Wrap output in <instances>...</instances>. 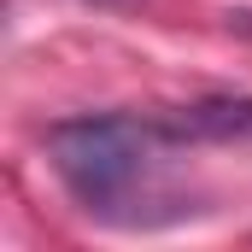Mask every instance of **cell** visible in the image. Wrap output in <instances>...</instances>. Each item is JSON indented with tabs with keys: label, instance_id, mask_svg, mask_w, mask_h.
I'll list each match as a JSON object with an SVG mask.
<instances>
[{
	"label": "cell",
	"instance_id": "cell-1",
	"mask_svg": "<svg viewBox=\"0 0 252 252\" xmlns=\"http://www.w3.org/2000/svg\"><path fill=\"white\" fill-rule=\"evenodd\" d=\"M182 147L164 118H135V112H76L47 129V164L76 199V211L100 223H158L147 211L158 153Z\"/></svg>",
	"mask_w": 252,
	"mask_h": 252
},
{
	"label": "cell",
	"instance_id": "cell-2",
	"mask_svg": "<svg viewBox=\"0 0 252 252\" xmlns=\"http://www.w3.org/2000/svg\"><path fill=\"white\" fill-rule=\"evenodd\" d=\"M164 124L176 141H252V94H205L176 106Z\"/></svg>",
	"mask_w": 252,
	"mask_h": 252
},
{
	"label": "cell",
	"instance_id": "cell-3",
	"mask_svg": "<svg viewBox=\"0 0 252 252\" xmlns=\"http://www.w3.org/2000/svg\"><path fill=\"white\" fill-rule=\"evenodd\" d=\"M94 6H124V0H94Z\"/></svg>",
	"mask_w": 252,
	"mask_h": 252
}]
</instances>
